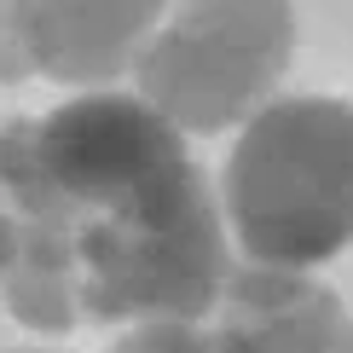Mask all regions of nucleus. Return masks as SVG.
I'll return each instance as SVG.
<instances>
[{"instance_id":"f03ea898","label":"nucleus","mask_w":353,"mask_h":353,"mask_svg":"<svg viewBox=\"0 0 353 353\" xmlns=\"http://www.w3.org/2000/svg\"><path fill=\"white\" fill-rule=\"evenodd\" d=\"M226 284L220 203L197 163L174 174L163 191L81 226V313L99 325L209 319Z\"/></svg>"},{"instance_id":"7ed1b4c3","label":"nucleus","mask_w":353,"mask_h":353,"mask_svg":"<svg viewBox=\"0 0 353 353\" xmlns=\"http://www.w3.org/2000/svg\"><path fill=\"white\" fill-rule=\"evenodd\" d=\"M296 47L284 0H174L151 29L134 81L185 134H220L272 105Z\"/></svg>"},{"instance_id":"423d86ee","label":"nucleus","mask_w":353,"mask_h":353,"mask_svg":"<svg viewBox=\"0 0 353 353\" xmlns=\"http://www.w3.org/2000/svg\"><path fill=\"white\" fill-rule=\"evenodd\" d=\"M35 70L64 87H105L139 64L174 0H6Z\"/></svg>"},{"instance_id":"39448f33","label":"nucleus","mask_w":353,"mask_h":353,"mask_svg":"<svg viewBox=\"0 0 353 353\" xmlns=\"http://www.w3.org/2000/svg\"><path fill=\"white\" fill-rule=\"evenodd\" d=\"M0 197L12 209L18 243L6 267V296L12 319L41 336H64L81 319V226L87 209L52 180L41 157L35 122L12 116L0 128Z\"/></svg>"},{"instance_id":"f257e3e1","label":"nucleus","mask_w":353,"mask_h":353,"mask_svg":"<svg viewBox=\"0 0 353 353\" xmlns=\"http://www.w3.org/2000/svg\"><path fill=\"white\" fill-rule=\"evenodd\" d=\"M226 226L261 267H325L353 243V105L272 99L232 145Z\"/></svg>"},{"instance_id":"6e6552de","label":"nucleus","mask_w":353,"mask_h":353,"mask_svg":"<svg viewBox=\"0 0 353 353\" xmlns=\"http://www.w3.org/2000/svg\"><path fill=\"white\" fill-rule=\"evenodd\" d=\"M110 353H209V330H197V319H134Z\"/></svg>"},{"instance_id":"1a4fd4ad","label":"nucleus","mask_w":353,"mask_h":353,"mask_svg":"<svg viewBox=\"0 0 353 353\" xmlns=\"http://www.w3.org/2000/svg\"><path fill=\"white\" fill-rule=\"evenodd\" d=\"M29 76H41L35 70V52H29V41H23V29L18 18H12V6L0 0V87H18Z\"/></svg>"},{"instance_id":"0eeeda50","label":"nucleus","mask_w":353,"mask_h":353,"mask_svg":"<svg viewBox=\"0 0 353 353\" xmlns=\"http://www.w3.org/2000/svg\"><path fill=\"white\" fill-rule=\"evenodd\" d=\"M209 353H353L347 307L296 267L232 272Z\"/></svg>"},{"instance_id":"9d476101","label":"nucleus","mask_w":353,"mask_h":353,"mask_svg":"<svg viewBox=\"0 0 353 353\" xmlns=\"http://www.w3.org/2000/svg\"><path fill=\"white\" fill-rule=\"evenodd\" d=\"M12 243H18V226H12V209L0 197V284H6V267H12Z\"/></svg>"},{"instance_id":"20e7f679","label":"nucleus","mask_w":353,"mask_h":353,"mask_svg":"<svg viewBox=\"0 0 353 353\" xmlns=\"http://www.w3.org/2000/svg\"><path fill=\"white\" fill-rule=\"evenodd\" d=\"M185 128L163 116L145 93H81L58 105L47 122H35L41 157L52 180L93 214L128 209V203L163 191L174 174L191 168Z\"/></svg>"}]
</instances>
